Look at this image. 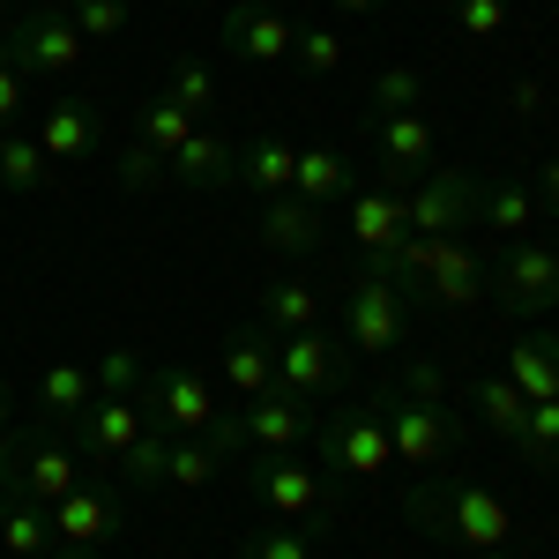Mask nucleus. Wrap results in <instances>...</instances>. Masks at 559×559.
I'll list each match as a JSON object with an SVG mask.
<instances>
[{
    "mask_svg": "<svg viewBox=\"0 0 559 559\" xmlns=\"http://www.w3.org/2000/svg\"><path fill=\"white\" fill-rule=\"evenodd\" d=\"M112 173H120V187H134V194H142V187H157V179L173 173V165H165V157H157L142 134H134L128 150H120V165H112Z\"/></svg>",
    "mask_w": 559,
    "mask_h": 559,
    "instance_id": "obj_41",
    "label": "nucleus"
},
{
    "mask_svg": "<svg viewBox=\"0 0 559 559\" xmlns=\"http://www.w3.org/2000/svg\"><path fill=\"white\" fill-rule=\"evenodd\" d=\"M0 45H8V60L23 68V83H68V75H83L90 45L83 31L68 23V8H52V0H38V8H23L8 31H0Z\"/></svg>",
    "mask_w": 559,
    "mask_h": 559,
    "instance_id": "obj_2",
    "label": "nucleus"
},
{
    "mask_svg": "<svg viewBox=\"0 0 559 559\" xmlns=\"http://www.w3.org/2000/svg\"><path fill=\"white\" fill-rule=\"evenodd\" d=\"M0 552H8V559H45V552H60L52 508H45V500H31V492H0Z\"/></svg>",
    "mask_w": 559,
    "mask_h": 559,
    "instance_id": "obj_20",
    "label": "nucleus"
},
{
    "mask_svg": "<svg viewBox=\"0 0 559 559\" xmlns=\"http://www.w3.org/2000/svg\"><path fill=\"white\" fill-rule=\"evenodd\" d=\"M231 165H239V142L224 128H194L173 150V179L179 187H231Z\"/></svg>",
    "mask_w": 559,
    "mask_h": 559,
    "instance_id": "obj_23",
    "label": "nucleus"
},
{
    "mask_svg": "<svg viewBox=\"0 0 559 559\" xmlns=\"http://www.w3.org/2000/svg\"><path fill=\"white\" fill-rule=\"evenodd\" d=\"M90 403H97V381H90V366H45V373H38V411H45V418H52L60 432L75 426Z\"/></svg>",
    "mask_w": 559,
    "mask_h": 559,
    "instance_id": "obj_27",
    "label": "nucleus"
},
{
    "mask_svg": "<svg viewBox=\"0 0 559 559\" xmlns=\"http://www.w3.org/2000/svg\"><path fill=\"white\" fill-rule=\"evenodd\" d=\"M448 15H455V31L477 45L508 38V23H515V0H448Z\"/></svg>",
    "mask_w": 559,
    "mask_h": 559,
    "instance_id": "obj_37",
    "label": "nucleus"
},
{
    "mask_svg": "<svg viewBox=\"0 0 559 559\" xmlns=\"http://www.w3.org/2000/svg\"><path fill=\"white\" fill-rule=\"evenodd\" d=\"M261 329H269V336H299V329H321V299H313V284H299V276H276V284H261Z\"/></svg>",
    "mask_w": 559,
    "mask_h": 559,
    "instance_id": "obj_26",
    "label": "nucleus"
},
{
    "mask_svg": "<svg viewBox=\"0 0 559 559\" xmlns=\"http://www.w3.org/2000/svg\"><path fill=\"white\" fill-rule=\"evenodd\" d=\"M45 559H105V552H75V545H60V552H45Z\"/></svg>",
    "mask_w": 559,
    "mask_h": 559,
    "instance_id": "obj_49",
    "label": "nucleus"
},
{
    "mask_svg": "<svg viewBox=\"0 0 559 559\" xmlns=\"http://www.w3.org/2000/svg\"><path fill=\"white\" fill-rule=\"evenodd\" d=\"M292 60H299L313 83H329L336 68H344V38L336 31H299V45H292Z\"/></svg>",
    "mask_w": 559,
    "mask_h": 559,
    "instance_id": "obj_40",
    "label": "nucleus"
},
{
    "mask_svg": "<svg viewBox=\"0 0 559 559\" xmlns=\"http://www.w3.org/2000/svg\"><path fill=\"white\" fill-rule=\"evenodd\" d=\"M373 150H381V187H411V179L432 165L426 112H381V120H373Z\"/></svg>",
    "mask_w": 559,
    "mask_h": 559,
    "instance_id": "obj_16",
    "label": "nucleus"
},
{
    "mask_svg": "<svg viewBox=\"0 0 559 559\" xmlns=\"http://www.w3.org/2000/svg\"><path fill=\"white\" fill-rule=\"evenodd\" d=\"M142 432H150V403H142V395H97L83 418L68 426V440H75L83 463H105V471H112Z\"/></svg>",
    "mask_w": 559,
    "mask_h": 559,
    "instance_id": "obj_10",
    "label": "nucleus"
},
{
    "mask_svg": "<svg viewBox=\"0 0 559 559\" xmlns=\"http://www.w3.org/2000/svg\"><path fill=\"white\" fill-rule=\"evenodd\" d=\"M471 403H477V418L500 432V440H515L522 432V418H530V395H522L508 373H477V388H471Z\"/></svg>",
    "mask_w": 559,
    "mask_h": 559,
    "instance_id": "obj_31",
    "label": "nucleus"
},
{
    "mask_svg": "<svg viewBox=\"0 0 559 559\" xmlns=\"http://www.w3.org/2000/svg\"><path fill=\"white\" fill-rule=\"evenodd\" d=\"M239 432H247V455H299L313 440V403L269 388L254 403H239Z\"/></svg>",
    "mask_w": 559,
    "mask_h": 559,
    "instance_id": "obj_12",
    "label": "nucleus"
},
{
    "mask_svg": "<svg viewBox=\"0 0 559 559\" xmlns=\"http://www.w3.org/2000/svg\"><path fill=\"white\" fill-rule=\"evenodd\" d=\"M403 395H418V403H440V395H448V373H440V366H432V358H403Z\"/></svg>",
    "mask_w": 559,
    "mask_h": 559,
    "instance_id": "obj_43",
    "label": "nucleus"
},
{
    "mask_svg": "<svg viewBox=\"0 0 559 559\" xmlns=\"http://www.w3.org/2000/svg\"><path fill=\"white\" fill-rule=\"evenodd\" d=\"M537 187L515 173H492V179H477V224L485 231H500V239H530V224H537Z\"/></svg>",
    "mask_w": 559,
    "mask_h": 559,
    "instance_id": "obj_19",
    "label": "nucleus"
},
{
    "mask_svg": "<svg viewBox=\"0 0 559 559\" xmlns=\"http://www.w3.org/2000/svg\"><path fill=\"white\" fill-rule=\"evenodd\" d=\"M292 179H299V150L292 142H276V134H254V142H239V165H231V187H247V194H292Z\"/></svg>",
    "mask_w": 559,
    "mask_h": 559,
    "instance_id": "obj_21",
    "label": "nucleus"
},
{
    "mask_svg": "<svg viewBox=\"0 0 559 559\" xmlns=\"http://www.w3.org/2000/svg\"><path fill=\"white\" fill-rule=\"evenodd\" d=\"M344 336L358 350H403L411 344V299L388 276H358L344 299Z\"/></svg>",
    "mask_w": 559,
    "mask_h": 559,
    "instance_id": "obj_9",
    "label": "nucleus"
},
{
    "mask_svg": "<svg viewBox=\"0 0 559 559\" xmlns=\"http://www.w3.org/2000/svg\"><path fill=\"white\" fill-rule=\"evenodd\" d=\"M52 173L60 165L38 150V134H0V194H45Z\"/></svg>",
    "mask_w": 559,
    "mask_h": 559,
    "instance_id": "obj_28",
    "label": "nucleus"
},
{
    "mask_svg": "<svg viewBox=\"0 0 559 559\" xmlns=\"http://www.w3.org/2000/svg\"><path fill=\"white\" fill-rule=\"evenodd\" d=\"M165 97H179V105H187V112L202 120V112H216V105H224V83H216L210 60H179L173 83H165Z\"/></svg>",
    "mask_w": 559,
    "mask_h": 559,
    "instance_id": "obj_36",
    "label": "nucleus"
},
{
    "mask_svg": "<svg viewBox=\"0 0 559 559\" xmlns=\"http://www.w3.org/2000/svg\"><path fill=\"white\" fill-rule=\"evenodd\" d=\"M216 373H224V388L239 395V403H254V395H269L276 388V336L269 329H239L231 344H224V358H216Z\"/></svg>",
    "mask_w": 559,
    "mask_h": 559,
    "instance_id": "obj_18",
    "label": "nucleus"
},
{
    "mask_svg": "<svg viewBox=\"0 0 559 559\" xmlns=\"http://www.w3.org/2000/svg\"><path fill=\"white\" fill-rule=\"evenodd\" d=\"M344 224H350V239H358V254H388L403 239V194L395 187H358L344 202Z\"/></svg>",
    "mask_w": 559,
    "mask_h": 559,
    "instance_id": "obj_22",
    "label": "nucleus"
},
{
    "mask_svg": "<svg viewBox=\"0 0 559 559\" xmlns=\"http://www.w3.org/2000/svg\"><path fill=\"white\" fill-rule=\"evenodd\" d=\"M0 559H8V552H0Z\"/></svg>",
    "mask_w": 559,
    "mask_h": 559,
    "instance_id": "obj_51",
    "label": "nucleus"
},
{
    "mask_svg": "<svg viewBox=\"0 0 559 559\" xmlns=\"http://www.w3.org/2000/svg\"><path fill=\"white\" fill-rule=\"evenodd\" d=\"M142 403H150V418H157L165 432H202V426L216 418V411H224V403H216V388L202 381L194 366L150 373V381H142Z\"/></svg>",
    "mask_w": 559,
    "mask_h": 559,
    "instance_id": "obj_14",
    "label": "nucleus"
},
{
    "mask_svg": "<svg viewBox=\"0 0 559 559\" xmlns=\"http://www.w3.org/2000/svg\"><path fill=\"white\" fill-rule=\"evenodd\" d=\"M366 105H373V120H381V112H418V105H426V75L395 60V68H381V75H373Z\"/></svg>",
    "mask_w": 559,
    "mask_h": 559,
    "instance_id": "obj_34",
    "label": "nucleus"
},
{
    "mask_svg": "<svg viewBox=\"0 0 559 559\" xmlns=\"http://www.w3.org/2000/svg\"><path fill=\"white\" fill-rule=\"evenodd\" d=\"M239 559H313V530H299V522H254L247 537H239Z\"/></svg>",
    "mask_w": 559,
    "mask_h": 559,
    "instance_id": "obj_33",
    "label": "nucleus"
},
{
    "mask_svg": "<svg viewBox=\"0 0 559 559\" xmlns=\"http://www.w3.org/2000/svg\"><path fill=\"white\" fill-rule=\"evenodd\" d=\"M247 492H254L261 515L299 522V530H329V522H336L329 477L313 471V463H299V455H254V463H247Z\"/></svg>",
    "mask_w": 559,
    "mask_h": 559,
    "instance_id": "obj_4",
    "label": "nucleus"
},
{
    "mask_svg": "<svg viewBox=\"0 0 559 559\" xmlns=\"http://www.w3.org/2000/svg\"><path fill=\"white\" fill-rule=\"evenodd\" d=\"M395 194H403V231H418V239L471 231L477 224V173H463V165H426V173L411 179V187H395Z\"/></svg>",
    "mask_w": 559,
    "mask_h": 559,
    "instance_id": "obj_6",
    "label": "nucleus"
},
{
    "mask_svg": "<svg viewBox=\"0 0 559 559\" xmlns=\"http://www.w3.org/2000/svg\"><path fill=\"white\" fill-rule=\"evenodd\" d=\"M224 477V455H216L202 432H173V463H165V485L173 492H210Z\"/></svg>",
    "mask_w": 559,
    "mask_h": 559,
    "instance_id": "obj_29",
    "label": "nucleus"
},
{
    "mask_svg": "<svg viewBox=\"0 0 559 559\" xmlns=\"http://www.w3.org/2000/svg\"><path fill=\"white\" fill-rule=\"evenodd\" d=\"M329 8H336V15H373L381 0H329Z\"/></svg>",
    "mask_w": 559,
    "mask_h": 559,
    "instance_id": "obj_48",
    "label": "nucleus"
},
{
    "mask_svg": "<svg viewBox=\"0 0 559 559\" xmlns=\"http://www.w3.org/2000/svg\"><path fill=\"white\" fill-rule=\"evenodd\" d=\"M292 194L313 202V210H344L350 194H358V165H350L344 150H299V179H292Z\"/></svg>",
    "mask_w": 559,
    "mask_h": 559,
    "instance_id": "obj_24",
    "label": "nucleus"
},
{
    "mask_svg": "<svg viewBox=\"0 0 559 559\" xmlns=\"http://www.w3.org/2000/svg\"><path fill=\"white\" fill-rule=\"evenodd\" d=\"M508 112H515V120H537V112H545V83H530V75H522V83L508 90Z\"/></svg>",
    "mask_w": 559,
    "mask_h": 559,
    "instance_id": "obj_46",
    "label": "nucleus"
},
{
    "mask_svg": "<svg viewBox=\"0 0 559 559\" xmlns=\"http://www.w3.org/2000/svg\"><path fill=\"white\" fill-rule=\"evenodd\" d=\"M477 559H500V552H477Z\"/></svg>",
    "mask_w": 559,
    "mask_h": 559,
    "instance_id": "obj_50",
    "label": "nucleus"
},
{
    "mask_svg": "<svg viewBox=\"0 0 559 559\" xmlns=\"http://www.w3.org/2000/svg\"><path fill=\"white\" fill-rule=\"evenodd\" d=\"M38 150L52 165H83L105 150V112H97V97H52L38 105Z\"/></svg>",
    "mask_w": 559,
    "mask_h": 559,
    "instance_id": "obj_13",
    "label": "nucleus"
},
{
    "mask_svg": "<svg viewBox=\"0 0 559 559\" xmlns=\"http://www.w3.org/2000/svg\"><path fill=\"white\" fill-rule=\"evenodd\" d=\"M276 388L299 395V403H321L344 388V344L329 329H299V336H276Z\"/></svg>",
    "mask_w": 559,
    "mask_h": 559,
    "instance_id": "obj_8",
    "label": "nucleus"
},
{
    "mask_svg": "<svg viewBox=\"0 0 559 559\" xmlns=\"http://www.w3.org/2000/svg\"><path fill=\"white\" fill-rule=\"evenodd\" d=\"M485 292L508 306L515 321H537L559 306V247H537V239H508V254L492 261Z\"/></svg>",
    "mask_w": 559,
    "mask_h": 559,
    "instance_id": "obj_7",
    "label": "nucleus"
},
{
    "mask_svg": "<svg viewBox=\"0 0 559 559\" xmlns=\"http://www.w3.org/2000/svg\"><path fill=\"white\" fill-rule=\"evenodd\" d=\"M52 530H60V545H75V552H105V545L120 537V485H112V477H83L68 500H52Z\"/></svg>",
    "mask_w": 559,
    "mask_h": 559,
    "instance_id": "obj_11",
    "label": "nucleus"
},
{
    "mask_svg": "<svg viewBox=\"0 0 559 559\" xmlns=\"http://www.w3.org/2000/svg\"><path fill=\"white\" fill-rule=\"evenodd\" d=\"M500 373H508V381H515L530 403H559V336H552V329H537V336H515Z\"/></svg>",
    "mask_w": 559,
    "mask_h": 559,
    "instance_id": "obj_25",
    "label": "nucleus"
},
{
    "mask_svg": "<svg viewBox=\"0 0 559 559\" xmlns=\"http://www.w3.org/2000/svg\"><path fill=\"white\" fill-rule=\"evenodd\" d=\"M90 381H97V395H142V358H134L128 344H112L90 366Z\"/></svg>",
    "mask_w": 559,
    "mask_h": 559,
    "instance_id": "obj_39",
    "label": "nucleus"
},
{
    "mask_svg": "<svg viewBox=\"0 0 559 559\" xmlns=\"http://www.w3.org/2000/svg\"><path fill=\"white\" fill-rule=\"evenodd\" d=\"M313 448H321V463H336L350 477L395 471V448H388V426H381V411H373V395L336 403L329 418H313Z\"/></svg>",
    "mask_w": 559,
    "mask_h": 559,
    "instance_id": "obj_5",
    "label": "nucleus"
},
{
    "mask_svg": "<svg viewBox=\"0 0 559 559\" xmlns=\"http://www.w3.org/2000/svg\"><path fill=\"white\" fill-rule=\"evenodd\" d=\"M23 105H31V83H23V68L8 60V45H0V134L23 120Z\"/></svg>",
    "mask_w": 559,
    "mask_h": 559,
    "instance_id": "obj_42",
    "label": "nucleus"
},
{
    "mask_svg": "<svg viewBox=\"0 0 559 559\" xmlns=\"http://www.w3.org/2000/svg\"><path fill=\"white\" fill-rule=\"evenodd\" d=\"M15 432V395H8V381H0V440Z\"/></svg>",
    "mask_w": 559,
    "mask_h": 559,
    "instance_id": "obj_47",
    "label": "nucleus"
},
{
    "mask_svg": "<svg viewBox=\"0 0 559 559\" xmlns=\"http://www.w3.org/2000/svg\"><path fill=\"white\" fill-rule=\"evenodd\" d=\"M373 411H381V426H388L395 463H411L418 477L440 471V463L463 448V418H455L448 403H418V395H403V388H373Z\"/></svg>",
    "mask_w": 559,
    "mask_h": 559,
    "instance_id": "obj_3",
    "label": "nucleus"
},
{
    "mask_svg": "<svg viewBox=\"0 0 559 559\" xmlns=\"http://www.w3.org/2000/svg\"><path fill=\"white\" fill-rule=\"evenodd\" d=\"M261 247H276V254H313L321 239H329V210H313V202H299V194H269L254 216Z\"/></svg>",
    "mask_w": 559,
    "mask_h": 559,
    "instance_id": "obj_17",
    "label": "nucleus"
},
{
    "mask_svg": "<svg viewBox=\"0 0 559 559\" xmlns=\"http://www.w3.org/2000/svg\"><path fill=\"white\" fill-rule=\"evenodd\" d=\"M68 8V23L83 31V45H105L128 31V0H60Z\"/></svg>",
    "mask_w": 559,
    "mask_h": 559,
    "instance_id": "obj_38",
    "label": "nucleus"
},
{
    "mask_svg": "<svg viewBox=\"0 0 559 559\" xmlns=\"http://www.w3.org/2000/svg\"><path fill=\"white\" fill-rule=\"evenodd\" d=\"M530 187H537V210H545V216H552V224H559V157H545Z\"/></svg>",
    "mask_w": 559,
    "mask_h": 559,
    "instance_id": "obj_45",
    "label": "nucleus"
},
{
    "mask_svg": "<svg viewBox=\"0 0 559 559\" xmlns=\"http://www.w3.org/2000/svg\"><path fill=\"white\" fill-rule=\"evenodd\" d=\"M224 45H231L239 60L269 68V60H284V52L299 45V23H292L284 8H269V0H239V8H224Z\"/></svg>",
    "mask_w": 559,
    "mask_h": 559,
    "instance_id": "obj_15",
    "label": "nucleus"
},
{
    "mask_svg": "<svg viewBox=\"0 0 559 559\" xmlns=\"http://www.w3.org/2000/svg\"><path fill=\"white\" fill-rule=\"evenodd\" d=\"M202 440H210V448L224 455V463H239V455H247V432H239V411H216L210 426H202Z\"/></svg>",
    "mask_w": 559,
    "mask_h": 559,
    "instance_id": "obj_44",
    "label": "nucleus"
},
{
    "mask_svg": "<svg viewBox=\"0 0 559 559\" xmlns=\"http://www.w3.org/2000/svg\"><path fill=\"white\" fill-rule=\"evenodd\" d=\"M403 515L418 522V537L432 545H463V552H500L508 537H515V515H508V500L492 492V485H463V477H440L426 471L411 492H403Z\"/></svg>",
    "mask_w": 559,
    "mask_h": 559,
    "instance_id": "obj_1",
    "label": "nucleus"
},
{
    "mask_svg": "<svg viewBox=\"0 0 559 559\" xmlns=\"http://www.w3.org/2000/svg\"><path fill=\"white\" fill-rule=\"evenodd\" d=\"M530 471H552L559 477V403H530V418H522V432L508 440Z\"/></svg>",
    "mask_w": 559,
    "mask_h": 559,
    "instance_id": "obj_32",
    "label": "nucleus"
},
{
    "mask_svg": "<svg viewBox=\"0 0 559 559\" xmlns=\"http://www.w3.org/2000/svg\"><path fill=\"white\" fill-rule=\"evenodd\" d=\"M165 463H173V432H165L157 418H150V432L134 440V448L120 455V463H112V471L128 477V485H165Z\"/></svg>",
    "mask_w": 559,
    "mask_h": 559,
    "instance_id": "obj_35",
    "label": "nucleus"
},
{
    "mask_svg": "<svg viewBox=\"0 0 559 559\" xmlns=\"http://www.w3.org/2000/svg\"><path fill=\"white\" fill-rule=\"evenodd\" d=\"M194 128H202V120H194L179 97H150V105H134V134H142V142L165 157V165H173V150H179Z\"/></svg>",
    "mask_w": 559,
    "mask_h": 559,
    "instance_id": "obj_30",
    "label": "nucleus"
}]
</instances>
